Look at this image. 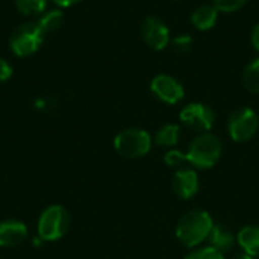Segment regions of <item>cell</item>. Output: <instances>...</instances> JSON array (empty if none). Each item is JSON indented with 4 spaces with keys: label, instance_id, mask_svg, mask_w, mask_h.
Returning a JSON list of instances; mask_svg holds the SVG:
<instances>
[{
    "label": "cell",
    "instance_id": "3957f363",
    "mask_svg": "<svg viewBox=\"0 0 259 259\" xmlns=\"http://www.w3.org/2000/svg\"><path fill=\"white\" fill-rule=\"evenodd\" d=\"M153 144L150 134L141 127H127L123 129L114 138L115 152L126 159H138L146 156Z\"/></svg>",
    "mask_w": 259,
    "mask_h": 259
},
{
    "label": "cell",
    "instance_id": "8992f818",
    "mask_svg": "<svg viewBox=\"0 0 259 259\" xmlns=\"http://www.w3.org/2000/svg\"><path fill=\"white\" fill-rule=\"evenodd\" d=\"M259 129L258 114L249 108L243 106L234 111L228 120V132L232 141L235 143H247L250 141Z\"/></svg>",
    "mask_w": 259,
    "mask_h": 259
},
{
    "label": "cell",
    "instance_id": "30bf717a",
    "mask_svg": "<svg viewBox=\"0 0 259 259\" xmlns=\"http://www.w3.org/2000/svg\"><path fill=\"white\" fill-rule=\"evenodd\" d=\"M171 185H173L175 194L179 199L188 200V199L194 197L199 191V187H200L199 175L191 167H181L175 173Z\"/></svg>",
    "mask_w": 259,
    "mask_h": 259
},
{
    "label": "cell",
    "instance_id": "e0dca14e",
    "mask_svg": "<svg viewBox=\"0 0 259 259\" xmlns=\"http://www.w3.org/2000/svg\"><path fill=\"white\" fill-rule=\"evenodd\" d=\"M17 11L23 15H42L47 9V0H14Z\"/></svg>",
    "mask_w": 259,
    "mask_h": 259
},
{
    "label": "cell",
    "instance_id": "52a82bcc",
    "mask_svg": "<svg viewBox=\"0 0 259 259\" xmlns=\"http://www.w3.org/2000/svg\"><path fill=\"white\" fill-rule=\"evenodd\" d=\"M179 118L182 124H185L188 129L196 131L199 134L209 132L215 123L214 111L208 105L199 103V102L188 103L187 106H184L179 114Z\"/></svg>",
    "mask_w": 259,
    "mask_h": 259
},
{
    "label": "cell",
    "instance_id": "484cf974",
    "mask_svg": "<svg viewBox=\"0 0 259 259\" xmlns=\"http://www.w3.org/2000/svg\"><path fill=\"white\" fill-rule=\"evenodd\" d=\"M232 259H255V258H252V256H249V255H246V253H238V255L232 256Z\"/></svg>",
    "mask_w": 259,
    "mask_h": 259
},
{
    "label": "cell",
    "instance_id": "ba28073f",
    "mask_svg": "<svg viewBox=\"0 0 259 259\" xmlns=\"http://www.w3.org/2000/svg\"><path fill=\"white\" fill-rule=\"evenodd\" d=\"M150 90L156 99H159L167 105H176L185 96V90L182 83L170 74L155 76L150 82Z\"/></svg>",
    "mask_w": 259,
    "mask_h": 259
},
{
    "label": "cell",
    "instance_id": "5b68a950",
    "mask_svg": "<svg viewBox=\"0 0 259 259\" xmlns=\"http://www.w3.org/2000/svg\"><path fill=\"white\" fill-rule=\"evenodd\" d=\"M44 39L42 32L36 26V23H24L11 33L9 47L12 53L18 58L32 56L41 47Z\"/></svg>",
    "mask_w": 259,
    "mask_h": 259
},
{
    "label": "cell",
    "instance_id": "7c38bea8",
    "mask_svg": "<svg viewBox=\"0 0 259 259\" xmlns=\"http://www.w3.org/2000/svg\"><path fill=\"white\" fill-rule=\"evenodd\" d=\"M208 240H209V246L211 247H214V249L220 250L222 253H225V252H229L235 246L237 235L226 225H223V223H214Z\"/></svg>",
    "mask_w": 259,
    "mask_h": 259
},
{
    "label": "cell",
    "instance_id": "5bb4252c",
    "mask_svg": "<svg viewBox=\"0 0 259 259\" xmlns=\"http://www.w3.org/2000/svg\"><path fill=\"white\" fill-rule=\"evenodd\" d=\"M219 18V9L212 3L197 6L191 14V23L197 30H209L215 26Z\"/></svg>",
    "mask_w": 259,
    "mask_h": 259
},
{
    "label": "cell",
    "instance_id": "d4e9b609",
    "mask_svg": "<svg viewBox=\"0 0 259 259\" xmlns=\"http://www.w3.org/2000/svg\"><path fill=\"white\" fill-rule=\"evenodd\" d=\"M55 5H58L59 8H70V6H74L77 3H80L82 0H52Z\"/></svg>",
    "mask_w": 259,
    "mask_h": 259
},
{
    "label": "cell",
    "instance_id": "44dd1931",
    "mask_svg": "<svg viewBox=\"0 0 259 259\" xmlns=\"http://www.w3.org/2000/svg\"><path fill=\"white\" fill-rule=\"evenodd\" d=\"M249 0H212V5L219 9V12H235L240 11Z\"/></svg>",
    "mask_w": 259,
    "mask_h": 259
},
{
    "label": "cell",
    "instance_id": "4fadbf2b",
    "mask_svg": "<svg viewBox=\"0 0 259 259\" xmlns=\"http://www.w3.org/2000/svg\"><path fill=\"white\" fill-rule=\"evenodd\" d=\"M237 244L241 247L243 253L259 258V226L258 225H247L240 229L237 234Z\"/></svg>",
    "mask_w": 259,
    "mask_h": 259
},
{
    "label": "cell",
    "instance_id": "7a4b0ae2",
    "mask_svg": "<svg viewBox=\"0 0 259 259\" xmlns=\"http://www.w3.org/2000/svg\"><path fill=\"white\" fill-rule=\"evenodd\" d=\"M222 153H223L222 140L211 132H203L199 134L190 143V147L187 150V162L193 168L208 170L220 161Z\"/></svg>",
    "mask_w": 259,
    "mask_h": 259
},
{
    "label": "cell",
    "instance_id": "277c9868",
    "mask_svg": "<svg viewBox=\"0 0 259 259\" xmlns=\"http://www.w3.org/2000/svg\"><path fill=\"white\" fill-rule=\"evenodd\" d=\"M71 219L62 205L47 206L38 219V237L42 241H58L70 229Z\"/></svg>",
    "mask_w": 259,
    "mask_h": 259
},
{
    "label": "cell",
    "instance_id": "7402d4cb",
    "mask_svg": "<svg viewBox=\"0 0 259 259\" xmlns=\"http://www.w3.org/2000/svg\"><path fill=\"white\" fill-rule=\"evenodd\" d=\"M193 44H194V41L190 35H178L171 41V46L178 53H188L193 49Z\"/></svg>",
    "mask_w": 259,
    "mask_h": 259
},
{
    "label": "cell",
    "instance_id": "ffe728a7",
    "mask_svg": "<svg viewBox=\"0 0 259 259\" xmlns=\"http://www.w3.org/2000/svg\"><path fill=\"white\" fill-rule=\"evenodd\" d=\"M164 161L168 167L171 168H181L187 162V153L179 150V149H171L165 153Z\"/></svg>",
    "mask_w": 259,
    "mask_h": 259
},
{
    "label": "cell",
    "instance_id": "9c48e42d",
    "mask_svg": "<svg viewBox=\"0 0 259 259\" xmlns=\"http://www.w3.org/2000/svg\"><path fill=\"white\" fill-rule=\"evenodd\" d=\"M141 33L149 47L153 50H164L170 44V29L167 24L155 15L147 17L141 24Z\"/></svg>",
    "mask_w": 259,
    "mask_h": 259
},
{
    "label": "cell",
    "instance_id": "2e32d148",
    "mask_svg": "<svg viewBox=\"0 0 259 259\" xmlns=\"http://www.w3.org/2000/svg\"><path fill=\"white\" fill-rule=\"evenodd\" d=\"M62 20H64L62 11H59V9H50V11H46V12L41 15V18L38 20L36 26L39 27V30H41L42 35L46 36L47 33L55 32V30L62 24Z\"/></svg>",
    "mask_w": 259,
    "mask_h": 259
},
{
    "label": "cell",
    "instance_id": "d6986e66",
    "mask_svg": "<svg viewBox=\"0 0 259 259\" xmlns=\"http://www.w3.org/2000/svg\"><path fill=\"white\" fill-rule=\"evenodd\" d=\"M184 259H225V253L211 246H206L191 250Z\"/></svg>",
    "mask_w": 259,
    "mask_h": 259
},
{
    "label": "cell",
    "instance_id": "9a60e30c",
    "mask_svg": "<svg viewBox=\"0 0 259 259\" xmlns=\"http://www.w3.org/2000/svg\"><path fill=\"white\" fill-rule=\"evenodd\" d=\"M179 138H181V127L178 124L168 123L158 129L153 141L159 147H175L179 143Z\"/></svg>",
    "mask_w": 259,
    "mask_h": 259
},
{
    "label": "cell",
    "instance_id": "603a6c76",
    "mask_svg": "<svg viewBox=\"0 0 259 259\" xmlns=\"http://www.w3.org/2000/svg\"><path fill=\"white\" fill-rule=\"evenodd\" d=\"M11 76H12V65L6 59L0 58V83L11 79Z\"/></svg>",
    "mask_w": 259,
    "mask_h": 259
},
{
    "label": "cell",
    "instance_id": "6da1fadb",
    "mask_svg": "<svg viewBox=\"0 0 259 259\" xmlns=\"http://www.w3.org/2000/svg\"><path fill=\"white\" fill-rule=\"evenodd\" d=\"M214 226L212 217L203 209H191L181 217L176 226V237L188 249L200 246L208 240Z\"/></svg>",
    "mask_w": 259,
    "mask_h": 259
},
{
    "label": "cell",
    "instance_id": "8fae6325",
    "mask_svg": "<svg viewBox=\"0 0 259 259\" xmlns=\"http://www.w3.org/2000/svg\"><path fill=\"white\" fill-rule=\"evenodd\" d=\"M27 235V226L18 220H5L0 223V247H18L26 241Z\"/></svg>",
    "mask_w": 259,
    "mask_h": 259
},
{
    "label": "cell",
    "instance_id": "ac0fdd59",
    "mask_svg": "<svg viewBox=\"0 0 259 259\" xmlns=\"http://www.w3.org/2000/svg\"><path fill=\"white\" fill-rule=\"evenodd\" d=\"M243 83L247 91L259 94V58L253 59L243 73Z\"/></svg>",
    "mask_w": 259,
    "mask_h": 259
},
{
    "label": "cell",
    "instance_id": "cb8c5ba5",
    "mask_svg": "<svg viewBox=\"0 0 259 259\" xmlns=\"http://www.w3.org/2000/svg\"><path fill=\"white\" fill-rule=\"evenodd\" d=\"M250 41H252V46L255 47V50L259 52V23L252 29V33H250Z\"/></svg>",
    "mask_w": 259,
    "mask_h": 259
}]
</instances>
